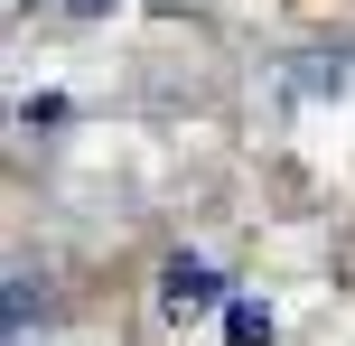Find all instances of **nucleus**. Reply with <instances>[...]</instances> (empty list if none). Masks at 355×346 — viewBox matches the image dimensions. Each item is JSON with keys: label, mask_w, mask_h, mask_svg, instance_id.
Listing matches in <instances>:
<instances>
[{"label": "nucleus", "mask_w": 355, "mask_h": 346, "mask_svg": "<svg viewBox=\"0 0 355 346\" xmlns=\"http://www.w3.org/2000/svg\"><path fill=\"white\" fill-rule=\"evenodd\" d=\"M215 300H225V272H215L206 253H168V262H159V318H168V328L206 318Z\"/></svg>", "instance_id": "obj_1"}, {"label": "nucleus", "mask_w": 355, "mask_h": 346, "mask_svg": "<svg viewBox=\"0 0 355 346\" xmlns=\"http://www.w3.org/2000/svg\"><path fill=\"white\" fill-rule=\"evenodd\" d=\"M47 309V291H37V272L28 262H10V346H28V318Z\"/></svg>", "instance_id": "obj_2"}, {"label": "nucleus", "mask_w": 355, "mask_h": 346, "mask_svg": "<svg viewBox=\"0 0 355 346\" xmlns=\"http://www.w3.org/2000/svg\"><path fill=\"white\" fill-rule=\"evenodd\" d=\"M19 122H28V131H56V122H66V94H28V103H19Z\"/></svg>", "instance_id": "obj_3"}, {"label": "nucleus", "mask_w": 355, "mask_h": 346, "mask_svg": "<svg viewBox=\"0 0 355 346\" xmlns=\"http://www.w3.org/2000/svg\"><path fill=\"white\" fill-rule=\"evenodd\" d=\"M225 318H234V337H243V346H262V337H271V309H252V300H234Z\"/></svg>", "instance_id": "obj_4"}, {"label": "nucleus", "mask_w": 355, "mask_h": 346, "mask_svg": "<svg viewBox=\"0 0 355 346\" xmlns=\"http://www.w3.org/2000/svg\"><path fill=\"white\" fill-rule=\"evenodd\" d=\"M66 10H75V19H103V10H122V0H66Z\"/></svg>", "instance_id": "obj_5"}]
</instances>
